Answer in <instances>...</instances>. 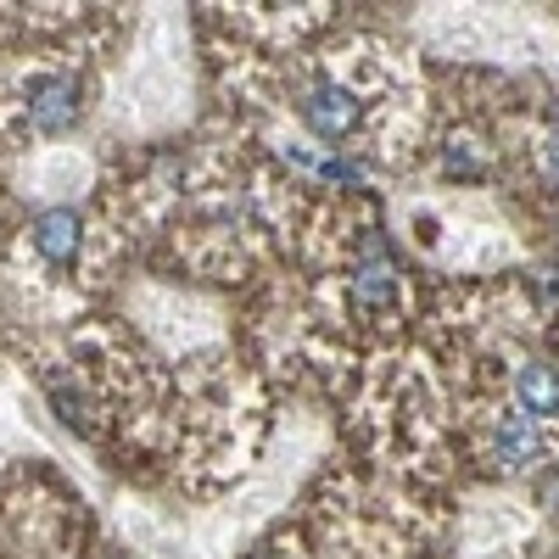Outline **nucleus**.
<instances>
[{
  "mask_svg": "<svg viewBox=\"0 0 559 559\" xmlns=\"http://www.w3.org/2000/svg\"><path fill=\"white\" fill-rule=\"evenodd\" d=\"M347 292H353V308L358 313H386L397 302V269H392V258H386L381 241H369L358 252V263L347 274Z\"/></svg>",
  "mask_w": 559,
  "mask_h": 559,
  "instance_id": "obj_4",
  "label": "nucleus"
},
{
  "mask_svg": "<svg viewBox=\"0 0 559 559\" xmlns=\"http://www.w3.org/2000/svg\"><path fill=\"white\" fill-rule=\"evenodd\" d=\"M23 112L34 134H68L84 118V84L73 73H39L23 90Z\"/></svg>",
  "mask_w": 559,
  "mask_h": 559,
  "instance_id": "obj_3",
  "label": "nucleus"
},
{
  "mask_svg": "<svg viewBox=\"0 0 559 559\" xmlns=\"http://www.w3.org/2000/svg\"><path fill=\"white\" fill-rule=\"evenodd\" d=\"M554 453L548 426H537L532 414H498L492 419V437H487V459L498 464L503 476H526Z\"/></svg>",
  "mask_w": 559,
  "mask_h": 559,
  "instance_id": "obj_2",
  "label": "nucleus"
},
{
  "mask_svg": "<svg viewBox=\"0 0 559 559\" xmlns=\"http://www.w3.org/2000/svg\"><path fill=\"white\" fill-rule=\"evenodd\" d=\"M543 503H554V509H559V464H554V476L543 481Z\"/></svg>",
  "mask_w": 559,
  "mask_h": 559,
  "instance_id": "obj_10",
  "label": "nucleus"
},
{
  "mask_svg": "<svg viewBox=\"0 0 559 559\" xmlns=\"http://www.w3.org/2000/svg\"><path fill=\"white\" fill-rule=\"evenodd\" d=\"M0 487H7V476H0Z\"/></svg>",
  "mask_w": 559,
  "mask_h": 559,
  "instance_id": "obj_13",
  "label": "nucleus"
},
{
  "mask_svg": "<svg viewBox=\"0 0 559 559\" xmlns=\"http://www.w3.org/2000/svg\"><path fill=\"white\" fill-rule=\"evenodd\" d=\"M28 241H34V252L51 263V269H73L79 252H84V218L73 207H45L28 224Z\"/></svg>",
  "mask_w": 559,
  "mask_h": 559,
  "instance_id": "obj_5",
  "label": "nucleus"
},
{
  "mask_svg": "<svg viewBox=\"0 0 559 559\" xmlns=\"http://www.w3.org/2000/svg\"><path fill=\"white\" fill-rule=\"evenodd\" d=\"M532 292H537V302H543L548 313H559V263L537 269V280H532Z\"/></svg>",
  "mask_w": 559,
  "mask_h": 559,
  "instance_id": "obj_9",
  "label": "nucleus"
},
{
  "mask_svg": "<svg viewBox=\"0 0 559 559\" xmlns=\"http://www.w3.org/2000/svg\"><path fill=\"white\" fill-rule=\"evenodd\" d=\"M537 168H543V179L559 191V123H554V129L537 140Z\"/></svg>",
  "mask_w": 559,
  "mask_h": 559,
  "instance_id": "obj_8",
  "label": "nucleus"
},
{
  "mask_svg": "<svg viewBox=\"0 0 559 559\" xmlns=\"http://www.w3.org/2000/svg\"><path fill=\"white\" fill-rule=\"evenodd\" d=\"M515 397L526 403V414L537 419V426H548V419H559V369L532 358L515 369Z\"/></svg>",
  "mask_w": 559,
  "mask_h": 559,
  "instance_id": "obj_6",
  "label": "nucleus"
},
{
  "mask_svg": "<svg viewBox=\"0 0 559 559\" xmlns=\"http://www.w3.org/2000/svg\"><path fill=\"white\" fill-rule=\"evenodd\" d=\"M297 118L308 123V134L319 140H347L364 129V96L353 84H336V79H319L297 96Z\"/></svg>",
  "mask_w": 559,
  "mask_h": 559,
  "instance_id": "obj_1",
  "label": "nucleus"
},
{
  "mask_svg": "<svg viewBox=\"0 0 559 559\" xmlns=\"http://www.w3.org/2000/svg\"><path fill=\"white\" fill-rule=\"evenodd\" d=\"M442 174L448 179H487V146L476 134H453L442 146Z\"/></svg>",
  "mask_w": 559,
  "mask_h": 559,
  "instance_id": "obj_7",
  "label": "nucleus"
},
{
  "mask_svg": "<svg viewBox=\"0 0 559 559\" xmlns=\"http://www.w3.org/2000/svg\"><path fill=\"white\" fill-rule=\"evenodd\" d=\"M102 559H123V554H102Z\"/></svg>",
  "mask_w": 559,
  "mask_h": 559,
  "instance_id": "obj_12",
  "label": "nucleus"
},
{
  "mask_svg": "<svg viewBox=\"0 0 559 559\" xmlns=\"http://www.w3.org/2000/svg\"><path fill=\"white\" fill-rule=\"evenodd\" d=\"M247 559H280V554H269V548H258V554H247Z\"/></svg>",
  "mask_w": 559,
  "mask_h": 559,
  "instance_id": "obj_11",
  "label": "nucleus"
}]
</instances>
